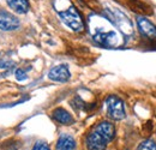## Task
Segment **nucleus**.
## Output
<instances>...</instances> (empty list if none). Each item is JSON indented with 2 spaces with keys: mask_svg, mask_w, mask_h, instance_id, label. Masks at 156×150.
<instances>
[{
  "mask_svg": "<svg viewBox=\"0 0 156 150\" xmlns=\"http://www.w3.org/2000/svg\"><path fill=\"white\" fill-rule=\"evenodd\" d=\"M16 77H17V79H18V80H23V79H25V78H27V73L24 72V70L18 69V70L16 71Z\"/></svg>",
  "mask_w": 156,
  "mask_h": 150,
  "instance_id": "nucleus-11",
  "label": "nucleus"
},
{
  "mask_svg": "<svg viewBox=\"0 0 156 150\" xmlns=\"http://www.w3.org/2000/svg\"><path fill=\"white\" fill-rule=\"evenodd\" d=\"M52 116L54 120H57L60 124H64V125H69L71 123H73V118L70 113L67 112L66 109L64 108H57L54 109L52 113Z\"/></svg>",
  "mask_w": 156,
  "mask_h": 150,
  "instance_id": "nucleus-8",
  "label": "nucleus"
},
{
  "mask_svg": "<svg viewBox=\"0 0 156 150\" xmlns=\"http://www.w3.org/2000/svg\"><path fill=\"white\" fill-rule=\"evenodd\" d=\"M7 5L11 10H13L16 13L24 15L29 10V1L28 0H6Z\"/></svg>",
  "mask_w": 156,
  "mask_h": 150,
  "instance_id": "nucleus-9",
  "label": "nucleus"
},
{
  "mask_svg": "<svg viewBox=\"0 0 156 150\" xmlns=\"http://www.w3.org/2000/svg\"><path fill=\"white\" fill-rule=\"evenodd\" d=\"M48 77L49 79L54 80V82H60V83H64V82H67L71 77V73L67 69V66L65 65H59V66H55L53 67L49 73H48Z\"/></svg>",
  "mask_w": 156,
  "mask_h": 150,
  "instance_id": "nucleus-6",
  "label": "nucleus"
},
{
  "mask_svg": "<svg viewBox=\"0 0 156 150\" xmlns=\"http://www.w3.org/2000/svg\"><path fill=\"white\" fill-rule=\"evenodd\" d=\"M115 127L109 121H102L98 124L94 130L87 137L88 150H105L106 145L114 138Z\"/></svg>",
  "mask_w": 156,
  "mask_h": 150,
  "instance_id": "nucleus-1",
  "label": "nucleus"
},
{
  "mask_svg": "<svg viewBox=\"0 0 156 150\" xmlns=\"http://www.w3.org/2000/svg\"><path fill=\"white\" fill-rule=\"evenodd\" d=\"M20 27V20L17 17L9 12L0 11V30L4 31H11L16 30Z\"/></svg>",
  "mask_w": 156,
  "mask_h": 150,
  "instance_id": "nucleus-5",
  "label": "nucleus"
},
{
  "mask_svg": "<svg viewBox=\"0 0 156 150\" xmlns=\"http://www.w3.org/2000/svg\"><path fill=\"white\" fill-rule=\"evenodd\" d=\"M59 16H60L61 20H62L69 28H71L73 31L79 33V31H82V30L84 29L83 19L80 17L79 12H78L73 6L69 7V9L65 10V11L59 12Z\"/></svg>",
  "mask_w": 156,
  "mask_h": 150,
  "instance_id": "nucleus-2",
  "label": "nucleus"
},
{
  "mask_svg": "<svg viewBox=\"0 0 156 150\" xmlns=\"http://www.w3.org/2000/svg\"><path fill=\"white\" fill-rule=\"evenodd\" d=\"M107 114L113 120H121L125 118V106L124 102L114 95H111L106 100Z\"/></svg>",
  "mask_w": 156,
  "mask_h": 150,
  "instance_id": "nucleus-3",
  "label": "nucleus"
},
{
  "mask_svg": "<svg viewBox=\"0 0 156 150\" xmlns=\"http://www.w3.org/2000/svg\"><path fill=\"white\" fill-rule=\"evenodd\" d=\"M76 141L70 134H61L57 142V150H75Z\"/></svg>",
  "mask_w": 156,
  "mask_h": 150,
  "instance_id": "nucleus-7",
  "label": "nucleus"
},
{
  "mask_svg": "<svg viewBox=\"0 0 156 150\" xmlns=\"http://www.w3.org/2000/svg\"><path fill=\"white\" fill-rule=\"evenodd\" d=\"M137 25L139 33L144 38H149L151 41H156V25H154L149 19H147L145 17H138Z\"/></svg>",
  "mask_w": 156,
  "mask_h": 150,
  "instance_id": "nucleus-4",
  "label": "nucleus"
},
{
  "mask_svg": "<svg viewBox=\"0 0 156 150\" xmlns=\"http://www.w3.org/2000/svg\"><path fill=\"white\" fill-rule=\"evenodd\" d=\"M137 150H156V144L154 141L147 139V141H144V142H142L139 144Z\"/></svg>",
  "mask_w": 156,
  "mask_h": 150,
  "instance_id": "nucleus-10",
  "label": "nucleus"
},
{
  "mask_svg": "<svg viewBox=\"0 0 156 150\" xmlns=\"http://www.w3.org/2000/svg\"><path fill=\"white\" fill-rule=\"evenodd\" d=\"M33 150H51V149H49L48 145L44 144V143H36L35 147L33 148Z\"/></svg>",
  "mask_w": 156,
  "mask_h": 150,
  "instance_id": "nucleus-12",
  "label": "nucleus"
}]
</instances>
